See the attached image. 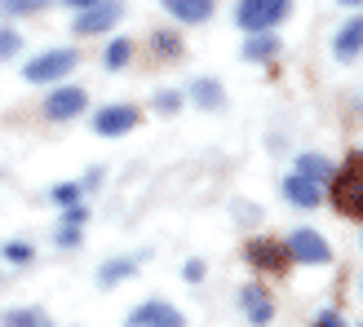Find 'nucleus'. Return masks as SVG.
Here are the masks:
<instances>
[{
  "label": "nucleus",
  "instance_id": "1",
  "mask_svg": "<svg viewBox=\"0 0 363 327\" xmlns=\"http://www.w3.org/2000/svg\"><path fill=\"white\" fill-rule=\"evenodd\" d=\"M76 62H80L76 49H49V53H40V58H31L23 67V76H27V84H53V80L71 76Z\"/></svg>",
  "mask_w": 363,
  "mask_h": 327
},
{
  "label": "nucleus",
  "instance_id": "2",
  "mask_svg": "<svg viewBox=\"0 0 363 327\" xmlns=\"http://www.w3.org/2000/svg\"><path fill=\"white\" fill-rule=\"evenodd\" d=\"M333 208L346 217H363V164H350L346 173H333Z\"/></svg>",
  "mask_w": 363,
  "mask_h": 327
},
{
  "label": "nucleus",
  "instance_id": "3",
  "mask_svg": "<svg viewBox=\"0 0 363 327\" xmlns=\"http://www.w3.org/2000/svg\"><path fill=\"white\" fill-rule=\"evenodd\" d=\"M120 18H124V5H120V0H94L89 9H76V23H71V31H76V35H102V31H111Z\"/></svg>",
  "mask_w": 363,
  "mask_h": 327
},
{
  "label": "nucleus",
  "instance_id": "4",
  "mask_svg": "<svg viewBox=\"0 0 363 327\" xmlns=\"http://www.w3.org/2000/svg\"><path fill=\"white\" fill-rule=\"evenodd\" d=\"M288 252H293V261H301V265H328L333 261L328 239H323L319 230H311V226H297L288 234Z\"/></svg>",
  "mask_w": 363,
  "mask_h": 327
},
{
  "label": "nucleus",
  "instance_id": "5",
  "mask_svg": "<svg viewBox=\"0 0 363 327\" xmlns=\"http://www.w3.org/2000/svg\"><path fill=\"white\" fill-rule=\"evenodd\" d=\"M288 13V0H240V13H235V23L244 31H270Z\"/></svg>",
  "mask_w": 363,
  "mask_h": 327
},
{
  "label": "nucleus",
  "instance_id": "6",
  "mask_svg": "<svg viewBox=\"0 0 363 327\" xmlns=\"http://www.w3.org/2000/svg\"><path fill=\"white\" fill-rule=\"evenodd\" d=\"M89 106V93L80 84H62V88H53V93L45 98V120H80V111Z\"/></svg>",
  "mask_w": 363,
  "mask_h": 327
},
{
  "label": "nucleus",
  "instance_id": "7",
  "mask_svg": "<svg viewBox=\"0 0 363 327\" xmlns=\"http://www.w3.org/2000/svg\"><path fill=\"white\" fill-rule=\"evenodd\" d=\"M244 257H248L252 270H270V275H279V270H288L293 252H288V243H279V239H252Z\"/></svg>",
  "mask_w": 363,
  "mask_h": 327
},
{
  "label": "nucleus",
  "instance_id": "8",
  "mask_svg": "<svg viewBox=\"0 0 363 327\" xmlns=\"http://www.w3.org/2000/svg\"><path fill=\"white\" fill-rule=\"evenodd\" d=\"M138 111L133 106H102V111L94 115V133L98 137H124L129 129H138Z\"/></svg>",
  "mask_w": 363,
  "mask_h": 327
},
{
  "label": "nucleus",
  "instance_id": "9",
  "mask_svg": "<svg viewBox=\"0 0 363 327\" xmlns=\"http://www.w3.org/2000/svg\"><path fill=\"white\" fill-rule=\"evenodd\" d=\"M129 327H186V319H182L169 301H147L129 314Z\"/></svg>",
  "mask_w": 363,
  "mask_h": 327
},
{
  "label": "nucleus",
  "instance_id": "10",
  "mask_svg": "<svg viewBox=\"0 0 363 327\" xmlns=\"http://www.w3.org/2000/svg\"><path fill=\"white\" fill-rule=\"evenodd\" d=\"M284 199H288V204H297V208H319L323 204V186L311 181V177H301V173H293V177L284 181Z\"/></svg>",
  "mask_w": 363,
  "mask_h": 327
},
{
  "label": "nucleus",
  "instance_id": "11",
  "mask_svg": "<svg viewBox=\"0 0 363 327\" xmlns=\"http://www.w3.org/2000/svg\"><path fill=\"white\" fill-rule=\"evenodd\" d=\"M333 53H337V62H354L359 53H363V13H359V18H350V23L337 31Z\"/></svg>",
  "mask_w": 363,
  "mask_h": 327
},
{
  "label": "nucleus",
  "instance_id": "12",
  "mask_svg": "<svg viewBox=\"0 0 363 327\" xmlns=\"http://www.w3.org/2000/svg\"><path fill=\"white\" fill-rule=\"evenodd\" d=\"M240 305H244V314H248V323H257V327H266L270 319H275V305L266 301V292L257 283H248L244 292H240Z\"/></svg>",
  "mask_w": 363,
  "mask_h": 327
},
{
  "label": "nucleus",
  "instance_id": "13",
  "mask_svg": "<svg viewBox=\"0 0 363 327\" xmlns=\"http://www.w3.org/2000/svg\"><path fill=\"white\" fill-rule=\"evenodd\" d=\"M164 9L177 18V23L195 27V23H208L213 18V0H164Z\"/></svg>",
  "mask_w": 363,
  "mask_h": 327
},
{
  "label": "nucleus",
  "instance_id": "14",
  "mask_svg": "<svg viewBox=\"0 0 363 327\" xmlns=\"http://www.w3.org/2000/svg\"><path fill=\"white\" fill-rule=\"evenodd\" d=\"M279 49H284V45H279V35H270V31H252V35H248V45H244L240 53H244V62H270Z\"/></svg>",
  "mask_w": 363,
  "mask_h": 327
},
{
  "label": "nucleus",
  "instance_id": "15",
  "mask_svg": "<svg viewBox=\"0 0 363 327\" xmlns=\"http://www.w3.org/2000/svg\"><path fill=\"white\" fill-rule=\"evenodd\" d=\"M186 93H191V102L199 106V111H217V106H222L226 102V93H222V84H217V80H195L191 88H186Z\"/></svg>",
  "mask_w": 363,
  "mask_h": 327
},
{
  "label": "nucleus",
  "instance_id": "16",
  "mask_svg": "<svg viewBox=\"0 0 363 327\" xmlns=\"http://www.w3.org/2000/svg\"><path fill=\"white\" fill-rule=\"evenodd\" d=\"M297 173H301V177H311V181H319V186H323V181L333 177V164L323 159V155H301V159H297Z\"/></svg>",
  "mask_w": 363,
  "mask_h": 327
},
{
  "label": "nucleus",
  "instance_id": "17",
  "mask_svg": "<svg viewBox=\"0 0 363 327\" xmlns=\"http://www.w3.org/2000/svg\"><path fill=\"white\" fill-rule=\"evenodd\" d=\"M129 58H133V40H111L106 53H102V67L106 71H120V67H129Z\"/></svg>",
  "mask_w": 363,
  "mask_h": 327
},
{
  "label": "nucleus",
  "instance_id": "18",
  "mask_svg": "<svg viewBox=\"0 0 363 327\" xmlns=\"http://www.w3.org/2000/svg\"><path fill=\"white\" fill-rule=\"evenodd\" d=\"M133 270H138V261H106V265L98 270V283H102V287H116V283L129 279Z\"/></svg>",
  "mask_w": 363,
  "mask_h": 327
},
{
  "label": "nucleus",
  "instance_id": "19",
  "mask_svg": "<svg viewBox=\"0 0 363 327\" xmlns=\"http://www.w3.org/2000/svg\"><path fill=\"white\" fill-rule=\"evenodd\" d=\"M5 327H53L45 310H13L5 314Z\"/></svg>",
  "mask_w": 363,
  "mask_h": 327
},
{
  "label": "nucleus",
  "instance_id": "20",
  "mask_svg": "<svg viewBox=\"0 0 363 327\" xmlns=\"http://www.w3.org/2000/svg\"><path fill=\"white\" fill-rule=\"evenodd\" d=\"M80 190H84L80 181H58V186L49 190V199H53V204H62V208H67V204H80Z\"/></svg>",
  "mask_w": 363,
  "mask_h": 327
},
{
  "label": "nucleus",
  "instance_id": "21",
  "mask_svg": "<svg viewBox=\"0 0 363 327\" xmlns=\"http://www.w3.org/2000/svg\"><path fill=\"white\" fill-rule=\"evenodd\" d=\"M0 257H5V261H13V265H27V261L35 257V248H31V243H23V239H13V243H5V248H0Z\"/></svg>",
  "mask_w": 363,
  "mask_h": 327
},
{
  "label": "nucleus",
  "instance_id": "22",
  "mask_svg": "<svg viewBox=\"0 0 363 327\" xmlns=\"http://www.w3.org/2000/svg\"><path fill=\"white\" fill-rule=\"evenodd\" d=\"M53 0H0V13H40Z\"/></svg>",
  "mask_w": 363,
  "mask_h": 327
},
{
  "label": "nucleus",
  "instance_id": "23",
  "mask_svg": "<svg viewBox=\"0 0 363 327\" xmlns=\"http://www.w3.org/2000/svg\"><path fill=\"white\" fill-rule=\"evenodd\" d=\"M18 49H23V35H18V31H9V27H5V31H0V58L9 62V58H13Z\"/></svg>",
  "mask_w": 363,
  "mask_h": 327
},
{
  "label": "nucleus",
  "instance_id": "24",
  "mask_svg": "<svg viewBox=\"0 0 363 327\" xmlns=\"http://www.w3.org/2000/svg\"><path fill=\"white\" fill-rule=\"evenodd\" d=\"M151 40H155V49H160V58H177V49H182V45H177V35H169V31H155Z\"/></svg>",
  "mask_w": 363,
  "mask_h": 327
},
{
  "label": "nucleus",
  "instance_id": "25",
  "mask_svg": "<svg viewBox=\"0 0 363 327\" xmlns=\"http://www.w3.org/2000/svg\"><path fill=\"white\" fill-rule=\"evenodd\" d=\"M80 230H84V226H67V222H62V226H58V248H76V243H80Z\"/></svg>",
  "mask_w": 363,
  "mask_h": 327
},
{
  "label": "nucleus",
  "instance_id": "26",
  "mask_svg": "<svg viewBox=\"0 0 363 327\" xmlns=\"http://www.w3.org/2000/svg\"><path fill=\"white\" fill-rule=\"evenodd\" d=\"M177 106H182V93H173V88L155 98V111H164V115H169V111H177Z\"/></svg>",
  "mask_w": 363,
  "mask_h": 327
},
{
  "label": "nucleus",
  "instance_id": "27",
  "mask_svg": "<svg viewBox=\"0 0 363 327\" xmlns=\"http://www.w3.org/2000/svg\"><path fill=\"white\" fill-rule=\"evenodd\" d=\"M182 279H186V283H199V279H204V261H186V265H182Z\"/></svg>",
  "mask_w": 363,
  "mask_h": 327
},
{
  "label": "nucleus",
  "instance_id": "28",
  "mask_svg": "<svg viewBox=\"0 0 363 327\" xmlns=\"http://www.w3.org/2000/svg\"><path fill=\"white\" fill-rule=\"evenodd\" d=\"M315 327H346V323H341V314H337V310H323V314L315 319Z\"/></svg>",
  "mask_w": 363,
  "mask_h": 327
},
{
  "label": "nucleus",
  "instance_id": "29",
  "mask_svg": "<svg viewBox=\"0 0 363 327\" xmlns=\"http://www.w3.org/2000/svg\"><path fill=\"white\" fill-rule=\"evenodd\" d=\"M67 5H71V9H89V5H94V0H67Z\"/></svg>",
  "mask_w": 363,
  "mask_h": 327
},
{
  "label": "nucleus",
  "instance_id": "30",
  "mask_svg": "<svg viewBox=\"0 0 363 327\" xmlns=\"http://www.w3.org/2000/svg\"><path fill=\"white\" fill-rule=\"evenodd\" d=\"M341 5H363V0H341Z\"/></svg>",
  "mask_w": 363,
  "mask_h": 327
},
{
  "label": "nucleus",
  "instance_id": "31",
  "mask_svg": "<svg viewBox=\"0 0 363 327\" xmlns=\"http://www.w3.org/2000/svg\"><path fill=\"white\" fill-rule=\"evenodd\" d=\"M354 164H363V151H359V155H354Z\"/></svg>",
  "mask_w": 363,
  "mask_h": 327
},
{
  "label": "nucleus",
  "instance_id": "32",
  "mask_svg": "<svg viewBox=\"0 0 363 327\" xmlns=\"http://www.w3.org/2000/svg\"><path fill=\"white\" fill-rule=\"evenodd\" d=\"M359 327H363V323H359Z\"/></svg>",
  "mask_w": 363,
  "mask_h": 327
}]
</instances>
